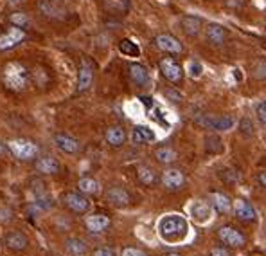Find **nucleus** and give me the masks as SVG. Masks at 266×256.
<instances>
[{"mask_svg":"<svg viewBox=\"0 0 266 256\" xmlns=\"http://www.w3.org/2000/svg\"><path fill=\"white\" fill-rule=\"evenodd\" d=\"M210 202H212L216 211H220V213H228L230 211V208H232L230 199H228L225 193H220V192L210 193Z\"/></svg>","mask_w":266,"mask_h":256,"instance_id":"25","label":"nucleus"},{"mask_svg":"<svg viewBox=\"0 0 266 256\" xmlns=\"http://www.w3.org/2000/svg\"><path fill=\"white\" fill-rule=\"evenodd\" d=\"M77 188H79V193L83 195H95V193L99 192V184H97V180L92 179V177H81L79 182H77Z\"/></svg>","mask_w":266,"mask_h":256,"instance_id":"26","label":"nucleus"},{"mask_svg":"<svg viewBox=\"0 0 266 256\" xmlns=\"http://www.w3.org/2000/svg\"><path fill=\"white\" fill-rule=\"evenodd\" d=\"M187 74H189L192 80H198V78H202L203 74V65L196 60H191L189 64H187Z\"/></svg>","mask_w":266,"mask_h":256,"instance_id":"33","label":"nucleus"},{"mask_svg":"<svg viewBox=\"0 0 266 256\" xmlns=\"http://www.w3.org/2000/svg\"><path fill=\"white\" fill-rule=\"evenodd\" d=\"M164 94L167 97H175V101H180V99H182V94H180V92H178V90H175V89H165L164 90Z\"/></svg>","mask_w":266,"mask_h":256,"instance_id":"37","label":"nucleus"},{"mask_svg":"<svg viewBox=\"0 0 266 256\" xmlns=\"http://www.w3.org/2000/svg\"><path fill=\"white\" fill-rule=\"evenodd\" d=\"M164 256H182V255H180V253H167V255Z\"/></svg>","mask_w":266,"mask_h":256,"instance_id":"44","label":"nucleus"},{"mask_svg":"<svg viewBox=\"0 0 266 256\" xmlns=\"http://www.w3.org/2000/svg\"><path fill=\"white\" fill-rule=\"evenodd\" d=\"M27 243H29V240H27V237L22 231H11V233H7L6 245L11 251H24L27 247Z\"/></svg>","mask_w":266,"mask_h":256,"instance_id":"17","label":"nucleus"},{"mask_svg":"<svg viewBox=\"0 0 266 256\" xmlns=\"http://www.w3.org/2000/svg\"><path fill=\"white\" fill-rule=\"evenodd\" d=\"M54 144H56V148H59L61 152H65V154H76L77 150H79V143H77L74 137L65 134L56 135V137H54Z\"/></svg>","mask_w":266,"mask_h":256,"instance_id":"18","label":"nucleus"},{"mask_svg":"<svg viewBox=\"0 0 266 256\" xmlns=\"http://www.w3.org/2000/svg\"><path fill=\"white\" fill-rule=\"evenodd\" d=\"M119 49L124 56H132V58H139L140 56V49L139 45L132 42V40H120Z\"/></svg>","mask_w":266,"mask_h":256,"instance_id":"28","label":"nucleus"},{"mask_svg":"<svg viewBox=\"0 0 266 256\" xmlns=\"http://www.w3.org/2000/svg\"><path fill=\"white\" fill-rule=\"evenodd\" d=\"M155 157H157V160L162 162V164H169V162H173V160L177 159V152L169 146H162L155 152Z\"/></svg>","mask_w":266,"mask_h":256,"instance_id":"29","label":"nucleus"},{"mask_svg":"<svg viewBox=\"0 0 266 256\" xmlns=\"http://www.w3.org/2000/svg\"><path fill=\"white\" fill-rule=\"evenodd\" d=\"M94 256H115L114 251L108 249V247H99V249L94 251Z\"/></svg>","mask_w":266,"mask_h":256,"instance_id":"39","label":"nucleus"},{"mask_svg":"<svg viewBox=\"0 0 266 256\" xmlns=\"http://www.w3.org/2000/svg\"><path fill=\"white\" fill-rule=\"evenodd\" d=\"M106 200L114 206H126L130 204V193L120 186H112L106 192Z\"/></svg>","mask_w":266,"mask_h":256,"instance_id":"16","label":"nucleus"},{"mask_svg":"<svg viewBox=\"0 0 266 256\" xmlns=\"http://www.w3.org/2000/svg\"><path fill=\"white\" fill-rule=\"evenodd\" d=\"M160 72H162V76L167 80V81H171V83H178L182 76H184V71H182V67L178 64L177 60L173 56H164L160 60Z\"/></svg>","mask_w":266,"mask_h":256,"instance_id":"4","label":"nucleus"},{"mask_svg":"<svg viewBox=\"0 0 266 256\" xmlns=\"http://www.w3.org/2000/svg\"><path fill=\"white\" fill-rule=\"evenodd\" d=\"M7 152H9V150H7L6 144H2V143H0V155H6Z\"/></svg>","mask_w":266,"mask_h":256,"instance_id":"43","label":"nucleus"},{"mask_svg":"<svg viewBox=\"0 0 266 256\" xmlns=\"http://www.w3.org/2000/svg\"><path fill=\"white\" fill-rule=\"evenodd\" d=\"M253 76L259 78V80H265V60L261 62L257 67H255V72H253Z\"/></svg>","mask_w":266,"mask_h":256,"instance_id":"38","label":"nucleus"},{"mask_svg":"<svg viewBox=\"0 0 266 256\" xmlns=\"http://www.w3.org/2000/svg\"><path fill=\"white\" fill-rule=\"evenodd\" d=\"M94 81V65L90 60H83L79 65V76H77V90L85 92L90 89V85Z\"/></svg>","mask_w":266,"mask_h":256,"instance_id":"9","label":"nucleus"},{"mask_svg":"<svg viewBox=\"0 0 266 256\" xmlns=\"http://www.w3.org/2000/svg\"><path fill=\"white\" fill-rule=\"evenodd\" d=\"M210 256H230V253L225 247H214V249L210 251Z\"/></svg>","mask_w":266,"mask_h":256,"instance_id":"40","label":"nucleus"},{"mask_svg":"<svg viewBox=\"0 0 266 256\" xmlns=\"http://www.w3.org/2000/svg\"><path fill=\"white\" fill-rule=\"evenodd\" d=\"M259 180H261V188H265V186H266V173L265 172H261Z\"/></svg>","mask_w":266,"mask_h":256,"instance_id":"42","label":"nucleus"},{"mask_svg":"<svg viewBox=\"0 0 266 256\" xmlns=\"http://www.w3.org/2000/svg\"><path fill=\"white\" fill-rule=\"evenodd\" d=\"M122 256H146V253L140 249H135V247H126L122 251Z\"/></svg>","mask_w":266,"mask_h":256,"instance_id":"36","label":"nucleus"},{"mask_svg":"<svg viewBox=\"0 0 266 256\" xmlns=\"http://www.w3.org/2000/svg\"><path fill=\"white\" fill-rule=\"evenodd\" d=\"M26 38V31L20 29V27H9L4 34H0V51H9L16 47L18 44H22Z\"/></svg>","mask_w":266,"mask_h":256,"instance_id":"7","label":"nucleus"},{"mask_svg":"<svg viewBox=\"0 0 266 256\" xmlns=\"http://www.w3.org/2000/svg\"><path fill=\"white\" fill-rule=\"evenodd\" d=\"M191 215L192 218L196 220L198 224H207L210 218H212V209H210V206L207 202H194V204L191 206Z\"/></svg>","mask_w":266,"mask_h":256,"instance_id":"15","label":"nucleus"},{"mask_svg":"<svg viewBox=\"0 0 266 256\" xmlns=\"http://www.w3.org/2000/svg\"><path fill=\"white\" fill-rule=\"evenodd\" d=\"M159 229L164 240H167V242H178V240L187 237L189 225H187L185 218L178 217V215H169V217L160 220Z\"/></svg>","mask_w":266,"mask_h":256,"instance_id":"2","label":"nucleus"},{"mask_svg":"<svg viewBox=\"0 0 266 256\" xmlns=\"http://www.w3.org/2000/svg\"><path fill=\"white\" fill-rule=\"evenodd\" d=\"M132 139L133 143H137V144H144V143H153L157 139V135H155V132H153L151 128L139 125V127L133 128Z\"/></svg>","mask_w":266,"mask_h":256,"instance_id":"21","label":"nucleus"},{"mask_svg":"<svg viewBox=\"0 0 266 256\" xmlns=\"http://www.w3.org/2000/svg\"><path fill=\"white\" fill-rule=\"evenodd\" d=\"M9 22L13 24V27H20V29H26V27L31 26V20H29V16H27L26 13H20V11L9 15Z\"/></svg>","mask_w":266,"mask_h":256,"instance_id":"31","label":"nucleus"},{"mask_svg":"<svg viewBox=\"0 0 266 256\" xmlns=\"http://www.w3.org/2000/svg\"><path fill=\"white\" fill-rule=\"evenodd\" d=\"M205 150L209 154H222L223 152V143L216 134H209L205 137Z\"/></svg>","mask_w":266,"mask_h":256,"instance_id":"27","label":"nucleus"},{"mask_svg":"<svg viewBox=\"0 0 266 256\" xmlns=\"http://www.w3.org/2000/svg\"><path fill=\"white\" fill-rule=\"evenodd\" d=\"M182 31L187 34V36H196L202 31V20L198 16H184L182 18Z\"/></svg>","mask_w":266,"mask_h":256,"instance_id":"24","label":"nucleus"},{"mask_svg":"<svg viewBox=\"0 0 266 256\" xmlns=\"http://www.w3.org/2000/svg\"><path fill=\"white\" fill-rule=\"evenodd\" d=\"M137 177H139V180L144 186H151L153 182L157 180V175H155V172H153L149 166H139V170H137Z\"/></svg>","mask_w":266,"mask_h":256,"instance_id":"30","label":"nucleus"},{"mask_svg":"<svg viewBox=\"0 0 266 256\" xmlns=\"http://www.w3.org/2000/svg\"><path fill=\"white\" fill-rule=\"evenodd\" d=\"M205 40H207L210 45L220 47V45H223L228 40V32L227 29L223 26H220V24H209V26L205 27Z\"/></svg>","mask_w":266,"mask_h":256,"instance_id":"10","label":"nucleus"},{"mask_svg":"<svg viewBox=\"0 0 266 256\" xmlns=\"http://www.w3.org/2000/svg\"><path fill=\"white\" fill-rule=\"evenodd\" d=\"M110 225V218L106 215H101V213H95V215H90L87 217V229L92 231V233H101Z\"/></svg>","mask_w":266,"mask_h":256,"instance_id":"19","label":"nucleus"},{"mask_svg":"<svg viewBox=\"0 0 266 256\" xmlns=\"http://www.w3.org/2000/svg\"><path fill=\"white\" fill-rule=\"evenodd\" d=\"M38 7H40V11H42V13L47 15V16H52V18H56L58 15L61 13V11H59L54 4H51L49 0H42V2L38 4Z\"/></svg>","mask_w":266,"mask_h":256,"instance_id":"32","label":"nucleus"},{"mask_svg":"<svg viewBox=\"0 0 266 256\" xmlns=\"http://www.w3.org/2000/svg\"><path fill=\"white\" fill-rule=\"evenodd\" d=\"M185 182L184 173L177 170V168H169L162 173V184L167 188V190H180Z\"/></svg>","mask_w":266,"mask_h":256,"instance_id":"13","label":"nucleus"},{"mask_svg":"<svg viewBox=\"0 0 266 256\" xmlns=\"http://www.w3.org/2000/svg\"><path fill=\"white\" fill-rule=\"evenodd\" d=\"M232 209H234L236 217L239 218V220H245V222H252V220H255V217H257L253 206L245 199H236Z\"/></svg>","mask_w":266,"mask_h":256,"instance_id":"12","label":"nucleus"},{"mask_svg":"<svg viewBox=\"0 0 266 256\" xmlns=\"http://www.w3.org/2000/svg\"><path fill=\"white\" fill-rule=\"evenodd\" d=\"M218 237L223 243H227L230 247H243L245 245V235L237 231L232 225H223L222 229H218Z\"/></svg>","mask_w":266,"mask_h":256,"instance_id":"8","label":"nucleus"},{"mask_svg":"<svg viewBox=\"0 0 266 256\" xmlns=\"http://www.w3.org/2000/svg\"><path fill=\"white\" fill-rule=\"evenodd\" d=\"M239 130H241V134L252 135V134H253V125H252V121H250L248 117H245V119H241V123H239Z\"/></svg>","mask_w":266,"mask_h":256,"instance_id":"34","label":"nucleus"},{"mask_svg":"<svg viewBox=\"0 0 266 256\" xmlns=\"http://www.w3.org/2000/svg\"><path fill=\"white\" fill-rule=\"evenodd\" d=\"M140 101L144 103L146 107H151V97H148V96H140Z\"/></svg>","mask_w":266,"mask_h":256,"instance_id":"41","label":"nucleus"},{"mask_svg":"<svg viewBox=\"0 0 266 256\" xmlns=\"http://www.w3.org/2000/svg\"><path fill=\"white\" fill-rule=\"evenodd\" d=\"M155 44H157V47H159L160 51L167 52V54H180V52L184 51L182 44L173 34H159L155 38Z\"/></svg>","mask_w":266,"mask_h":256,"instance_id":"11","label":"nucleus"},{"mask_svg":"<svg viewBox=\"0 0 266 256\" xmlns=\"http://www.w3.org/2000/svg\"><path fill=\"white\" fill-rule=\"evenodd\" d=\"M200 123L212 132H227L234 127V119L228 115H205L200 119Z\"/></svg>","mask_w":266,"mask_h":256,"instance_id":"5","label":"nucleus"},{"mask_svg":"<svg viewBox=\"0 0 266 256\" xmlns=\"http://www.w3.org/2000/svg\"><path fill=\"white\" fill-rule=\"evenodd\" d=\"M257 119H259V123L265 127L266 125V101H261L259 105H257Z\"/></svg>","mask_w":266,"mask_h":256,"instance_id":"35","label":"nucleus"},{"mask_svg":"<svg viewBox=\"0 0 266 256\" xmlns=\"http://www.w3.org/2000/svg\"><path fill=\"white\" fill-rule=\"evenodd\" d=\"M106 143L110 144V146H115V148H119L122 146L124 143H126V132L122 130L120 127H110L106 130Z\"/></svg>","mask_w":266,"mask_h":256,"instance_id":"22","label":"nucleus"},{"mask_svg":"<svg viewBox=\"0 0 266 256\" xmlns=\"http://www.w3.org/2000/svg\"><path fill=\"white\" fill-rule=\"evenodd\" d=\"M34 166L38 170L40 173H45V175H52V173H56L59 170V162H58L52 155H45V157H40L36 162H34Z\"/></svg>","mask_w":266,"mask_h":256,"instance_id":"20","label":"nucleus"},{"mask_svg":"<svg viewBox=\"0 0 266 256\" xmlns=\"http://www.w3.org/2000/svg\"><path fill=\"white\" fill-rule=\"evenodd\" d=\"M128 74H130V80H132L137 87H146V85L149 83V72H148V69L144 65L132 64L128 67Z\"/></svg>","mask_w":266,"mask_h":256,"instance_id":"14","label":"nucleus"},{"mask_svg":"<svg viewBox=\"0 0 266 256\" xmlns=\"http://www.w3.org/2000/svg\"><path fill=\"white\" fill-rule=\"evenodd\" d=\"M2 83L13 92H22L29 83V69L20 62H9L2 69Z\"/></svg>","mask_w":266,"mask_h":256,"instance_id":"1","label":"nucleus"},{"mask_svg":"<svg viewBox=\"0 0 266 256\" xmlns=\"http://www.w3.org/2000/svg\"><path fill=\"white\" fill-rule=\"evenodd\" d=\"M65 206L69 208L70 211L74 213H89L90 209V200L87 195H83L79 192H70L65 195Z\"/></svg>","mask_w":266,"mask_h":256,"instance_id":"6","label":"nucleus"},{"mask_svg":"<svg viewBox=\"0 0 266 256\" xmlns=\"http://www.w3.org/2000/svg\"><path fill=\"white\" fill-rule=\"evenodd\" d=\"M7 150L20 160H29L34 159L38 155V146L29 139H13L6 144Z\"/></svg>","mask_w":266,"mask_h":256,"instance_id":"3","label":"nucleus"},{"mask_svg":"<svg viewBox=\"0 0 266 256\" xmlns=\"http://www.w3.org/2000/svg\"><path fill=\"white\" fill-rule=\"evenodd\" d=\"M65 251H67L70 256H85L87 251H89V245H87V242L81 240V238H69V240L65 242Z\"/></svg>","mask_w":266,"mask_h":256,"instance_id":"23","label":"nucleus"}]
</instances>
